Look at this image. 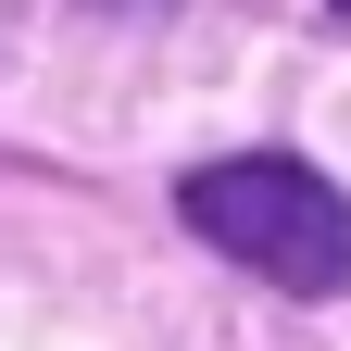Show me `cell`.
I'll return each instance as SVG.
<instances>
[{"mask_svg": "<svg viewBox=\"0 0 351 351\" xmlns=\"http://www.w3.org/2000/svg\"><path fill=\"white\" fill-rule=\"evenodd\" d=\"M189 226L251 263L263 289H289V301H326L351 289V189H326L314 163H289V151H226V163H201L189 176Z\"/></svg>", "mask_w": 351, "mask_h": 351, "instance_id": "1", "label": "cell"}, {"mask_svg": "<svg viewBox=\"0 0 351 351\" xmlns=\"http://www.w3.org/2000/svg\"><path fill=\"white\" fill-rule=\"evenodd\" d=\"M326 13H339V25H351V0H326Z\"/></svg>", "mask_w": 351, "mask_h": 351, "instance_id": "2", "label": "cell"}]
</instances>
